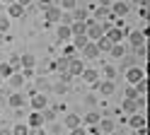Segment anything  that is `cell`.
<instances>
[{
    "instance_id": "1",
    "label": "cell",
    "mask_w": 150,
    "mask_h": 135,
    "mask_svg": "<svg viewBox=\"0 0 150 135\" xmlns=\"http://www.w3.org/2000/svg\"><path fill=\"white\" fill-rule=\"evenodd\" d=\"M126 41H128L131 48H138V46L148 44V36H145L143 29H126Z\"/></svg>"
},
{
    "instance_id": "27",
    "label": "cell",
    "mask_w": 150,
    "mask_h": 135,
    "mask_svg": "<svg viewBox=\"0 0 150 135\" xmlns=\"http://www.w3.org/2000/svg\"><path fill=\"white\" fill-rule=\"evenodd\" d=\"M12 135H29V125H27V123L15 125V128H12Z\"/></svg>"
},
{
    "instance_id": "21",
    "label": "cell",
    "mask_w": 150,
    "mask_h": 135,
    "mask_svg": "<svg viewBox=\"0 0 150 135\" xmlns=\"http://www.w3.org/2000/svg\"><path fill=\"white\" fill-rule=\"evenodd\" d=\"M95 44H97V48H99V53H109V48H111V41H109V39H107L104 34H102Z\"/></svg>"
},
{
    "instance_id": "40",
    "label": "cell",
    "mask_w": 150,
    "mask_h": 135,
    "mask_svg": "<svg viewBox=\"0 0 150 135\" xmlns=\"http://www.w3.org/2000/svg\"><path fill=\"white\" fill-rule=\"evenodd\" d=\"M17 3H20V5H24V7H29V5L34 3V0H17Z\"/></svg>"
},
{
    "instance_id": "13",
    "label": "cell",
    "mask_w": 150,
    "mask_h": 135,
    "mask_svg": "<svg viewBox=\"0 0 150 135\" xmlns=\"http://www.w3.org/2000/svg\"><path fill=\"white\" fill-rule=\"evenodd\" d=\"M24 5H20V3H17V0H15V3H10V5H7V17H10V19H17V17H22L24 15Z\"/></svg>"
},
{
    "instance_id": "24",
    "label": "cell",
    "mask_w": 150,
    "mask_h": 135,
    "mask_svg": "<svg viewBox=\"0 0 150 135\" xmlns=\"http://www.w3.org/2000/svg\"><path fill=\"white\" fill-rule=\"evenodd\" d=\"M12 72H15V68L7 63V60H5V63H0V77H3V80H7V77H10Z\"/></svg>"
},
{
    "instance_id": "34",
    "label": "cell",
    "mask_w": 150,
    "mask_h": 135,
    "mask_svg": "<svg viewBox=\"0 0 150 135\" xmlns=\"http://www.w3.org/2000/svg\"><path fill=\"white\" fill-rule=\"evenodd\" d=\"M70 135H87V128L85 125H75V128H70Z\"/></svg>"
},
{
    "instance_id": "14",
    "label": "cell",
    "mask_w": 150,
    "mask_h": 135,
    "mask_svg": "<svg viewBox=\"0 0 150 135\" xmlns=\"http://www.w3.org/2000/svg\"><path fill=\"white\" fill-rule=\"evenodd\" d=\"M24 82H27V80H24V75H22L20 70H15V72H12L10 77H7V84H10V87H15V89H20V87H24Z\"/></svg>"
},
{
    "instance_id": "38",
    "label": "cell",
    "mask_w": 150,
    "mask_h": 135,
    "mask_svg": "<svg viewBox=\"0 0 150 135\" xmlns=\"http://www.w3.org/2000/svg\"><path fill=\"white\" fill-rule=\"evenodd\" d=\"M95 101H97V99H95V96H92V94H90V96H85V104H90V106H95Z\"/></svg>"
},
{
    "instance_id": "6",
    "label": "cell",
    "mask_w": 150,
    "mask_h": 135,
    "mask_svg": "<svg viewBox=\"0 0 150 135\" xmlns=\"http://www.w3.org/2000/svg\"><path fill=\"white\" fill-rule=\"evenodd\" d=\"M145 77V70L143 68H138V65H131V68H126V82L128 84H136V82H140Z\"/></svg>"
},
{
    "instance_id": "9",
    "label": "cell",
    "mask_w": 150,
    "mask_h": 135,
    "mask_svg": "<svg viewBox=\"0 0 150 135\" xmlns=\"http://www.w3.org/2000/svg\"><path fill=\"white\" fill-rule=\"evenodd\" d=\"M80 51H82V56H85L87 60H95V58H99V48H97V44H95V41H87L85 46L80 48Z\"/></svg>"
},
{
    "instance_id": "16",
    "label": "cell",
    "mask_w": 150,
    "mask_h": 135,
    "mask_svg": "<svg viewBox=\"0 0 150 135\" xmlns=\"http://www.w3.org/2000/svg\"><path fill=\"white\" fill-rule=\"evenodd\" d=\"M70 36H73L70 34V27L68 24H58V29H56V39L65 44V41H70Z\"/></svg>"
},
{
    "instance_id": "35",
    "label": "cell",
    "mask_w": 150,
    "mask_h": 135,
    "mask_svg": "<svg viewBox=\"0 0 150 135\" xmlns=\"http://www.w3.org/2000/svg\"><path fill=\"white\" fill-rule=\"evenodd\" d=\"M138 15L143 17V19H148V3H140V7H138Z\"/></svg>"
},
{
    "instance_id": "23",
    "label": "cell",
    "mask_w": 150,
    "mask_h": 135,
    "mask_svg": "<svg viewBox=\"0 0 150 135\" xmlns=\"http://www.w3.org/2000/svg\"><path fill=\"white\" fill-rule=\"evenodd\" d=\"M121 109H124V113H136L138 111V104H136V99H124V104H121Z\"/></svg>"
},
{
    "instance_id": "10",
    "label": "cell",
    "mask_w": 150,
    "mask_h": 135,
    "mask_svg": "<svg viewBox=\"0 0 150 135\" xmlns=\"http://www.w3.org/2000/svg\"><path fill=\"white\" fill-rule=\"evenodd\" d=\"M128 125H131V130H138V128H145V113H131L128 116Z\"/></svg>"
},
{
    "instance_id": "29",
    "label": "cell",
    "mask_w": 150,
    "mask_h": 135,
    "mask_svg": "<svg viewBox=\"0 0 150 135\" xmlns=\"http://www.w3.org/2000/svg\"><path fill=\"white\" fill-rule=\"evenodd\" d=\"M75 51H78V48H75L73 44H68V41H65V48H63V58H73V56H75Z\"/></svg>"
},
{
    "instance_id": "25",
    "label": "cell",
    "mask_w": 150,
    "mask_h": 135,
    "mask_svg": "<svg viewBox=\"0 0 150 135\" xmlns=\"http://www.w3.org/2000/svg\"><path fill=\"white\" fill-rule=\"evenodd\" d=\"M85 22H70V34L73 36H78V34H85Z\"/></svg>"
},
{
    "instance_id": "22",
    "label": "cell",
    "mask_w": 150,
    "mask_h": 135,
    "mask_svg": "<svg viewBox=\"0 0 150 135\" xmlns=\"http://www.w3.org/2000/svg\"><path fill=\"white\" fill-rule=\"evenodd\" d=\"M99 118H102V113H97V111H90L85 118H82V125H97L99 123Z\"/></svg>"
},
{
    "instance_id": "7",
    "label": "cell",
    "mask_w": 150,
    "mask_h": 135,
    "mask_svg": "<svg viewBox=\"0 0 150 135\" xmlns=\"http://www.w3.org/2000/svg\"><path fill=\"white\" fill-rule=\"evenodd\" d=\"M114 87H116L114 80H102V82L97 80L95 84H92V89H97L102 96H111V94H114Z\"/></svg>"
},
{
    "instance_id": "8",
    "label": "cell",
    "mask_w": 150,
    "mask_h": 135,
    "mask_svg": "<svg viewBox=\"0 0 150 135\" xmlns=\"http://www.w3.org/2000/svg\"><path fill=\"white\" fill-rule=\"evenodd\" d=\"M97 128H99L102 135H111V133H114V118H109V116H102L99 123H97Z\"/></svg>"
},
{
    "instance_id": "12",
    "label": "cell",
    "mask_w": 150,
    "mask_h": 135,
    "mask_svg": "<svg viewBox=\"0 0 150 135\" xmlns=\"http://www.w3.org/2000/svg\"><path fill=\"white\" fill-rule=\"evenodd\" d=\"M24 104H27V96L20 94V92H15V94L7 96V106H12V109H22Z\"/></svg>"
},
{
    "instance_id": "33",
    "label": "cell",
    "mask_w": 150,
    "mask_h": 135,
    "mask_svg": "<svg viewBox=\"0 0 150 135\" xmlns=\"http://www.w3.org/2000/svg\"><path fill=\"white\" fill-rule=\"evenodd\" d=\"M104 77H107V80H114V77H116V68L107 65V68H104Z\"/></svg>"
},
{
    "instance_id": "30",
    "label": "cell",
    "mask_w": 150,
    "mask_h": 135,
    "mask_svg": "<svg viewBox=\"0 0 150 135\" xmlns=\"http://www.w3.org/2000/svg\"><path fill=\"white\" fill-rule=\"evenodd\" d=\"M41 116H44V121L49 123V121H53V118H56V111H53V109H49V106H46V109H41Z\"/></svg>"
},
{
    "instance_id": "45",
    "label": "cell",
    "mask_w": 150,
    "mask_h": 135,
    "mask_svg": "<svg viewBox=\"0 0 150 135\" xmlns=\"http://www.w3.org/2000/svg\"><path fill=\"white\" fill-rule=\"evenodd\" d=\"M87 135H90V133H87Z\"/></svg>"
},
{
    "instance_id": "20",
    "label": "cell",
    "mask_w": 150,
    "mask_h": 135,
    "mask_svg": "<svg viewBox=\"0 0 150 135\" xmlns=\"http://www.w3.org/2000/svg\"><path fill=\"white\" fill-rule=\"evenodd\" d=\"M34 65H36V58H34L32 53L20 56V70H22V68H34Z\"/></svg>"
},
{
    "instance_id": "43",
    "label": "cell",
    "mask_w": 150,
    "mask_h": 135,
    "mask_svg": "<svg viewBox=\"0 0 150 135\" xmlns=\"http://www.w3.org/2000/svg\"><path fill=\"white\" fill-rule=\"evenodd\" d=\"M87 3H97V0H87Z\"/></svg>"
},
{
    "instance_id": "28",
    "label": "cell",
    "mask_w": 150,
    "mask_h": 135,
    "mask_svg": "<svg viewBox=\"0 0 150 135\" xmlns=\"http://www.w3.org/2000/svg\"><path fill=\"white\" fill-rule=\"evenodd\" d=\"M75 7H78V0H61V10H68L70 12V10H75Z\"/></svg>"
},
{
    "instance_id": "2",
    "label": "cell",
    "mask_w": 150,
    "mask_h": 135,
    "mask_svg": "<svg viewBox=\"0 0 150 135\" xmlns=\"http://www.w3.org/2000/svg\"><path fill=\"white\" fill-rule=\"evenodd\" d=\"M29 106H32V111H41L49 106V96L41 92H34V94H29Z\"/></svg>"
},
{
    "instance_id": "36",
    "label": "cell",
    "mask_w": 150,
    "mask_h": 135,
    "mask_svg": "<svg viewBox=\"0 0 150 135\" xmlns=\"http://www.w3.org/2000/svg\"><path fill=\"white\" fill-rule=\"evenodd\" d=\"M53 89L58 92V94H63L65 89H68V87H65V82H58V84H53Z\"/></svg>"
},
{
    "instance_id": "39",
    "label": "cell",
    "mask_w": 150,
    "mask_h": 135,
    "mask_svg": "<svg viewBox=\"0 0 150 135\" xmlns=\"http://www.w3.org/2000/svg\"><path fill=\"white\" fill-rule=\"evenodd\" d=\"M39 5L41 7H49V5H53V0H39Z\"/></svg>"
},
{
    "instance_id": "19",
    "label": "cell",
    "mask_w": 150,
    "mask_h": 135,
    "mask_svg": "<svg viewBox=\"0 0 150 135\" xmlns=\"http://www.w3.org/2000/svg\"><path fill=\"white\" fill-rule=\"evenodd\" d=\"M63 125L70 130V128H75V125H82V118H80L78 113H68V116H65V121H63Z\"/></svg>"
},
{
    "instance_id": "44",
    "label": "cell",
    "mask_w": 150,
    "mask_h": 135,
    "mask_svg": "<svg viewBox=\"0 0 150 135\" xmlns=\"http://www.w3.org/2000/svg\"><path fill=\"white\" fill-rule=\"evenodd\" d=\"M3 82H5V80H3V77H0V84H3Z\"/></svg>"
},
{
    "instance_id": "26",
    "label": "cell",
    "mask_w": 150,
    "mask_h": 135,
    "mask_svg": "<svg viewBox=\"0 0 150 135\" xmlns=\"http://www.w3.org/2000/svg\"><path fill=\"white\" fill-rule=\"evenodd\" d=\"M7 32H10V17L0 15V34H7Z\"/></svg>"
},
{
    "instance_id": "31",
    "label": "cell",
    "mask_w": 150,
    "mask_h": 135,
    "mask_svg": "<svg viewBox=\"0 0 150 135\" xmlns=\"http://www.w3.org/2000/svg\"><path fill=\"white\" fill-rule=\"evenodd\" d=\"M136 96H140L138 89H136V84H128L126 87V99H136Z\"/></svg>"
},
{
    "instance_id": "11",
    "label": "cell",
    "mask_w": 150,
    "mask_h": 135,
    "mask_svg": "<svg viewBox=\"0 0 150 135\" xmlns=\"http://www.w3.org/2000/svg\"><path fill=\"white\" fill-rule=\"evenodd\" d=\"M27 125H29V128H44L46 121H44L41 111H32V113H29V118H27Z\"/></svg>"
},
{
    "instance_id": "41",
    "label": "cell",
    "mask_w": 150,
    "mask_h": 135,
    "mask_svg": "<svg viewBox=\"0 0 150 135\" xmlns=\"http://www.w3.org/2000/svg\"><path fill=\"white\" fill-rule=\"evenodd\" d=\"M0 135H12V130H7V128H5V130H0Z\"/></svg>"
},
{
    "instance_id": "5",
    "label": "cell",
    "mask_w": 150,
    "mask_h": 135,
    "mask_svg": "<svg viewBox=\"0 0 150 135\" xmlns=\"http://www.w3.org/2000/svg\"><path fill=\"white\" fill-rule=\"evenodd\" d=\"M82 70H85V60H82V58H78V56L68 58V75L70 77H80Z\"/></svg>"
},
{
    "instance_id": "32",
    "label": "cell",
    "mask_w": 150,
    "mask_h": 135,
    "mask_svg": "<svg viewBox=\"0 0 150 135\" xmlns=\"http://www.w3.org/2000/svg\"><path fill=\"white\" fill-rule=\"evenodd\" d=\"M136 89H138V94H145L148 92V80H145V77L140 82H136Z\"/></svg>"
},
{
    "instance_id": "18",
    "label": "cell",
    "mask_w": 150,
    "mask_h": 135,
    "mask_svg": "<svg viewBox=\"0 0 150 135\" xmlns=\"http://www.w3.org/2000/svg\"><path fill=\"white\" fill-rule=\"evenodd\" d=\"M70 15H73V22H85V19L90 17V7H87V10L75 7V10H70Z\"/></svg>"
},
{
    "instance_id": "4",
    "label": "cell",
    "mask_w": 150,
    "mask_h": 135,
    "mask_svg": "<svg viewBox=\"0 0 150 135\" xmlns=\"http://www.w3.org/2000/svg\"><path fill=\"white\" fill-rule=\"evenodd\" d=\"M109 10H111L116 17H126V15L131 12V3H128V0H111Z\"/></svg>"
},
{
    "instance_id": "17",
    "label": "cell",
    "mask_w": 150,
    "mask_h": 135,
    "mask_svg": "<svg viewBox=\"0 0 150 135\" xmlns=\"http://www.w3.org/2000/svg\"><path fill=\"white\" fill-rule=\"evenodd\" d=\"M126 51H128V48L119 41V44H111V48H109V56H111V58H126Z\"/></svg>"
},
{
    "instance_id": "3",
    "label": "cell",
    "mask_w": 150,
    "mask_h": 135,
    "mask_svg": "<svg viewBox=\"0 0 150 135\" xmlns=\"http://www.w3.org/2000/svg\"><path fill=\"white\" fill-rule=\"evenodd\" d=\"M61 12H63V10H61V7H56V5L44 7V19H46V27H51V24H58Z\"/></svg>"
},
{
    "instance_id": "37",
    "label": "cell",
    "mask_w": 150,
    "mask_h": 135,
    "mask_svg": "<svg viewBox=\"0 0 150 135\" xmlns=\"http://www.w3.org/2000/svg\"><path fill=\"white\" fill-rule=\"evenodd\" d=\"M29 135H46L44 128H29Z\"/></svg>"
},
{
    "instance_id": "15",
    "label": "cell",
    "mask_w": 150,
    "mask_h": 135,
    "mask_svg": "<svg viewBox=\"0 0 150 135\" xmlns=\"http://www.w3.org/2000/svg\"><path fill=\"white\" fill-rule=\"evenodd\" d=\"M80 77H82V80H85L87 84H95V82L99 80V72L95 70V68H85V70L80 72Z\"/></svg>"
},
{
    "instance_id": "42",
    "label": "cell",
    "mask_w": 150,
    "mask_h": 135,
    "mask_svg": "<svg viewBox=\"0 0 150 135\" xmlns=\"http://www.w3.org/2000/svg\"><path fill=\"white\" fill-rule=\"evenodd\" d=\"M3 3H5V5H10V3H15V0H3Z\"/></svg>"
}]
</instances>
